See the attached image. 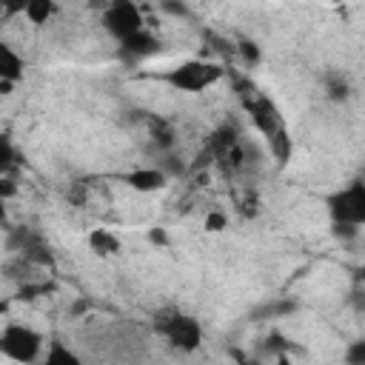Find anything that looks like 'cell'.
<instances>
[{"label":"cell","mask_w":365,"mask_h":365,"mask_svg":"<svg viewBox=\"0 0 365 365\" xmlns=\"http://www.w3.org/2000/svg\"><path fill=\"white\" fill-rule=\"evenodd\" d=\"M225 68L214 60L205 57H188L171 68H165L160 74V83H165L168 88L180 91V94H202L208 88H214L217 83H222Z\"/></svg>","instance_id":"1"},{"label":"cell","mask_w":365,"mask_h":365,"mask_svg":"<svg viewBox=\"0 0 365 365\" xmlns=\"http://www.w3.org/2000/svg\"><path fill=\"white\" fill-rule=\"evenodd\" d=\"M154 334L163 336L174 351H182V354H194L202 339H205V331H202V322L194 317V314H185L180 308H163L154 314Z\"/></svg>","instance_id":"2"},{"label":"cell","mask_w":365,"mask_h":365,"mask_svg":"<svg viewBox=\"0 0 365 365\" xmlns=\"http://www.w3.org/2000/svg\"><path fill=\"white\" fill-rule=\"evenodd\" d=\"M325 211L331 222H348L365 228V177H351L325 197Z\"/></svg>","instance_id":"3"},{"label":"cell","mask_w":365,"mask_h":365,"mask_svg":"<svg viewBox=\"0 0 365 365\" xmlns=\"http://www.w3.org/2000/svg\"><path fill=\"white\" fill-rule=\"evenodd\" d=\"M0 351H3V356H9L11 362H20V365L43 362L46 336L26 322H6L0 331Z\"/></svg>","instance_id":"4"},{"label":"cell","mask_w":365,"mask_h":365,"mask_svg":"<svg viewBox=\"0 0 365 365\" xmlns=\"http://www.w3.org/2000/svg\"><path fill=\"white\" fill-rule=\"evenodd\" d=\"M100 26L111 40L125 43L128 37H134L145 29V17L134 0H108L100 11Z\"/></svg>","instance_id":"5"},{"label":"cell","mask_w":365,"mask_h":365,"mask_svg":"<svg viewBox=\"0 0 365 365\" xmlns=\"http://www.w3.org/2000/svg\"><path fill=\"white\" fill-rule=\"evenodd\" d=\"M26 74V60L11 43H0V94H11L17 83H23Z\"/></svg>","instance_id":"6"},{"label":"cell","mask_w":365,"mask_h":365,"mask_svg":"<svg viewBox=\"0 0 365 365\" xmlns=\"http://www.w3.org/2000/svg\"><path fill=\"white\" fill-rule=\"evenodd\" d=\"M168 174L163 171V165H137L131 171L123 174V182L128 188H134L137 194H154V191H163L168 185Z\"/></svg>","instance_id":"7"},{"label":"cell","mask_w":365,"mask_h":365,"mask_svg":"<svg viewBox=\"0 0 365 365\" xmlns=\"http://www.w3.org/2000/svg\"><path fill=\"white\" fill-rule=\"evenodd\" d=\"M120 54H123V57H128L131 63H143V60H148V57L160 54V40H157V34H154V31L143 29L140 34L128 37L125 43H120Z\"/></svg>","instance_id":"8"},{"label":"cell","mask_w":365,"mask_h":365,"mask_svg":"<svg viewBox=\"0 0 365 365\" xmlns=\"http://www.w3.org/2000/svg\"><path fill=\"white\" fill-rule=\"evenodd\" d=\"M86 242L97 257H117L123 251V240L108 228H91Z\"/></svg>","instance_id":"9"},{"label":"cell","mask_w":365,"mask_h":365,"mask_svg":"<svg viewBox=\"0 0 365 365\" xmlns=\"http://www.w3.org/2000/svg\"><path fill=\"white\" fill-rule=\"evenodd\" d=\"M322 91H325V97H328L331 103H345L354 88H351V80H348L345 71L331 68V71L322 74Z\"/></svg>","instance_id":"10"},{"label":"cell","mask_w":365,"mask_h":365,"mask_svg":"<svg viewBox=\"0 0 365 365\" xmlns=\"http://www.w3.org/2000/svg\"><path fill=\"white\" fill-rule=\"evenodd\" d=\"M60 6L57 0H29V6L23 9V17L31 23V26H46L57 17Z\"/></svg>","instance_id":"11"},{"label":"cell","mask_w":365,"mask_h":365,"mask_svg":"<svg viewBox=\"0 0 365 365\" xmlns=\"http://www.w3.org/2000/svg\"><path fill=\"white\" fill-rule=\"evenodd\" d=\"M43 365H80V356L68 345H63V342L54 339L43 351Z\"/></svg>","instance_id":"12"},{"label":"cell","mask_w":365,"mask_h":365,"mask_svg":"<svg viewBox=\"0 0 365 365\" xmlns=\"http://www.w3.org/2000/svg\"><path fill=\"white\" fill-rule=\"evenodd\" d=\"M228 225H231V220H228V211H222V208H208L202 217L205 234H222Z\"/></svg>","instance_id":"13"},{"label":"cell","mask_w":365,"mask_h":365,"mask_svg":"<svg viewBox=\"0 0 365 365\" xmlns=\"http://www.w3.org/2000/svg\"><path fill=\"white\" fill-rule=\"evenodd\" d=\"M237 51H240L242 63H245V66H251V68L262 63V48H259V43H257V40H240V43H237Z\"/></svg>","instance_id":"14"},{"label":"cell","mask_w":365,"mask_h":365,"mask_svg":"<svg viewBox=\"0 0 365 365\" xmlns=\"http://www.w3.org/2000/svg\"><path fill=\"white\" fill-rule=\"evenodd\" d=\"M331 234H334L339 242H354V240L362 234V228L348 225V222H331Z\"/></svg>","instance_id":"15"},{"label":"cell","mask_w":365,"mask_h":365,"mask_svg":"<svg viewBox=\"0 0 365 365\" xmlns=\"http://www.w3.org/2000/svg\"><path fill=\"white\" fill-rule=\"evenodd\" d=\"M345 362L351 365H365V339H356L345 348Z\"/></svg>","instance_id":"16"},{"label":"cell","mask_w":365,"mask_h":365,"mask_svg":"<svg viewBox=\"0 0 365 365\" xmlns=\"http://www.w3.org/2000/svg\"><path fill=\"white\" fill-rule=\"evenodd\" d=\"M29 6V0H0V9H3V17H14V14H23V9Z\"/></svg>","instance_id":"17"},{"label":"cell","mask_w":365,"mask_h":365,"mask_svg":"<svg viewBox=\"0 0 365 365\" xmlns=\"http://www.w3.org/2000/svg\"><path fill=\"white\" fill-rule=\"evenodd\" d=\"M148 242H151V245H163V248H165V245H168V234H165L163 228H151V231H148Z\"/></svg>","instance_id":"18"},{"label":"cell","mask_w":365,"mask_h":365,"mask_svg":"<svg viewBox=\"0 0 365 365\" xmlns=\"http://www.w3.org/2000/svg\"><path fill=\"white\" fill-rule=\"evenodd\" d=\"M356 282H365V265L356 271Z\"/></svg>","instance_id":"19"},{"label":"cell","mask_w":365,"mask_h":365,"mask_svg":"<svg viewBox=\"0 0 365 365\" xmlns=\"http://www.w3.org/2000/svg\"><path fill=\"white\" fill-rule=\"evenodd\" d=\"M325 3H331V6H339V3H345V0H325Z\"/></svg>","instance_id":"20"}]
</instances>
